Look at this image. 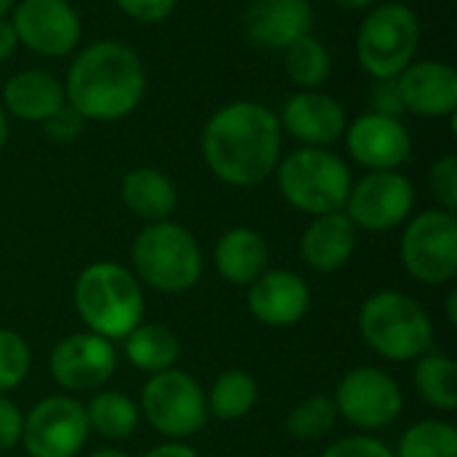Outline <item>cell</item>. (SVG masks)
Masks as SVG:
<instances>
[{"mask_svg": "<svg viewBox=\"0 0 457 457\" xmlns=\"http://www.w3.org/2000/svg\"><path fill=\"white\" fill-rule=\"evenodd\" d=\"M284 131L278 115L257 102L220 107L201 137L206 166L233 187H257L281 161Z\"/></svg>", "mask_w": 457, "mask_h": 457, "instance_id": "cell-1", "label": "cell"}, {"mask_svg": "<svg viewBox=\"0 0 457 457\" xmlns=\"http://www.w3.org/2000/svg\"><path fill=\"white\" fill-rule=\"evenodd\" d=\"M145 86L147 75L137 51L118 40H99L75 56L64 99L83 118L120 120L139 107Z\"/></svg>", "mask_w": 457, "mask_h": 457, "instance_id": "cell-2", "label": "cell"}, {"mask_svg": "<svg viewBox=\"0 0 457 457\" xmlns=\"http://www.w3.org/2000/svg\"><path fill=\"white\" fill-rule=\"evenodd\" d=\"M72 300L88 332L104 340H123L142 324L145 295L137 276L118 262H94L80 270Z\"/></svg>", "mask_w": 457, "mask_h": 457, "instance_id": "cell-3", "label": "cell"}, {"mask_svg": "<svg viewBox=\"0 0 457 457\" xmlns=\"http://www.w3.org/2000/svg\"><path fill=\"white\" fill-rule=\"evenodd\" d=\"M364 343L388 361H415L434 348V324L426 308L404 292H378L359 311Z\"/></svg>", "mask_w": 457, "mask_h": 457, "instance_id": "cell-4", "label": "cell"}, {"mask_svg": "<svg viewBox=\"0 0 457 457\" xmlns=\"http://www.w3.org/2000/svg\"><path fill=\"white\" fill-rule=\"evenodd\" d=\"M273 174L284 201L311 217L343 212L353 185L348 163L327 147L292 150Z\"/></svg>", "mask_w": 457, "mask_h": 457, "instance_id": "cell-5", "label": "cell"}, {"mask_svg": "<svg viewBox=\"0 0 457 457\" xmlns=\"http://www.w3.org/2000/svg\"><path fill=\"white\" fill-rule=\"evenodd\" d=\"M137 281L163 295L193 289L204 273V254L195 236L177 222H150L131 246Z\"/></svg>", "mask_w": 457, "mask_h": 457, "instance_id": "cell-6", "label": "cell"}, {"mask_svg": "<svg viewBox=\"0 0 457 457\" xmlns=\"http://www.w3.org/2000/svg\"><path fill=\"white\" fill-rule=\"evenodd\" d=\"M420 43V19L404 3L375 5L356 35V54L372 78H396L415 62Z\"/></svg>", "mask_w": 457, "mask_h": 457, "instance_id": "cell-7", "label": "cell"}, {"mask_svg": "<svg viewBox=\"0 0 457 457\" xmlns=\"http://www.w3.org/2000/svg\"><path fill=\"white\" fill-rule=\"evenodd\" d=\"M139 415L169 442H182L209 423L206 391L193 375L177 367L155 372L142 388Z\"/></svg>", "mask_w": 457, "mask_h": 457, "instance_id": "cell-8", "label": "cell"}, {"mask_svg": "<svg viewBox=\"0 0 457 457\" xmlns=\"http://www.w3.org/2000/svg\"><path fill=\"white\" fill-rule=\"evenodd\" d=\"M404 270L420 284H447L457 276L455 212L428 209L407 222L399 244Z\"/></svg>", "mask_w": 457, "mask_h": 457, "instance_id": "cell-9", "label": "cell"}, {"mask_svg": "<svg viewBox=\"0 0 457 457\" xmlns=\"http://www.w3.org/2000/svg\"><path fill=\"white\" fill-rule=\"evenodd\" d=\"M337 418L359 431H383L402 418L404 394L399 383L378 367H353L337 383L332 396Z\"/></svg>", "mask_w": 457, "mask_h": 457, "instance_id": "cell-10", "label": "cell"}, {"mask_svg": "<svg viewBox=\"0 0 457 457\" xmlns=\"http://www.w3.org/2000/svg\"><path fill=\"white\" fill-rule=\"evenodd\" d=\"M91 428L86 410L72 396H48L24 415L21 445L29 457H75Z\"/></svg>", "mask_w": 457, "mask_h": 457, "instance_id": "cell-11", "label": "cell"}, {"mask_svg": "<svg viewBox=\"0 0 457 457\" xmlns=\"http://www.w3.org/2000/svg\"><path fill=\"white\" fill-rule=\"evenodd\" d=\"M412 206H415V187L396 169V171H370L356 185H351L343 212L348 214L353 228L386 233L407 222Z\"/></svg>", "mask_w": 457, "mask_h": 457, "instance_id": "cell-12", "label": "cell"}, {"mask_svg": "<svg viewBox=\"0 0 457 457\" xmlns=\"http://www.w3.org/2000/svg\"><path fill=\"white\" fill-rule=\"evenodd\" d=\"M118 367V353L110 340L94 332H75L59 340L51 351L48 370L59 388L86 394L102 388Z\"/></svg>", "mask_w": 457, "mask_h": 457, "instance_id": "cell-13", "label": "cell"}, {"mask_svg": "<svg viewBox=\"0 0 457 457\" xmlns=\"http://www.w3.org/2000/svg\"><path fill=\"white\" fill-rule=\"evenodd\" d=\"M16 40L40 56H67L80 43V19L67 0H21L13 5Z\"/></svg>", "mask_w": 457, "mask_h": 457, "instance_id": "cell-14", "label": "cell"}, {"mask_svg": "<svg viewBox=\"0 0 457 457\" xmlns=\"http://www.w3.org/2000/svg\"><path fill=\"white\" fill-rule=\"evenodd\" d=\"M351 158L370 171H396L412 155V137L399 118L364 112L345 129Z\"/></svg>", "mask_w": 457, "mask_h": 457, "instance_id": "cell-15", "label": "cell"}, {"mask_svg": "<svg viewBox=\"0 0 457 457\" xmlns=\"http://www.w3.org/2000/svg\"><path fill=\"white\" fill-rule=\"evenodd\" d=\"M244 37L262 51H284L311 35L313 8L308 0H252L241 16Z\"/></svg>", "mask_w": 457, "mask_h": 457, "instance_id": "cell-16", "label": "cell"}, {"mask_svg": "<svg viewBox=\"0 0 457 457\" xmlns=\"http://www.w3.org/2000/svg\"><path fill=\"white\" fill-rule=\"evenodd\" d=\"M278 123L281 131L292 134L305 147H327L348 129L343 104L321 91H300L289 96L281 107Z\"/></svg>", "mask_w": 457, "mask_h": 457, "instance_id": "cell-17", "label": "cell"}, {"mask_svg": "<svg viewBox=\"0 0 457 457\" xmlns=\"http://www.w3.org/2000/svg\"><path fill=\"white\" fill-rule=\"evenodd\" d=\"M404 110L423 118L455 115L457 110V72L447 62H412L396 75Z\"/></svg>", "mask_w": 457, "mask_h": 457, "instance_id": "cell-18", "label": "cell"}, {"mask_svg": "<svg viewBox=\"0 0 457 457\" xmlns=\"http://www.w3.org/2000/svg\"><path fill=\"white\" fill-rule=\"evenodd\" d=\"M249 311L265 327H292L311 308V289L292 270H265L249 284Z\"/></svg>", "mask_w": 457, "mask_h": 457, "instance_id": "cell-19", "label": "cell"}, {"mask_svg": "<svg viewBox=\"0 0 457 457\" xmlns=\"http://www.w3.org/2000/svg\"><path fill=\"white\" fill-rule=\"evenodd\" d=\"M356 252V228L345 212H329L311 220L300 238L303 262L316 273H337Z\"/></svg>", "mask_w": 457, "mask_h": 457, "instance_id": "cell-20", "label": "cell"}, {"mask_svg": "<svg viewBox=\"0 0 457 457\" xmlns=\"http://www.w3.org/2000/svg\"><path fill=\"white\" fill-rule=\"evenodd\" d=\"M64 102V86L46 70H21L3 86V110L21 120L43 123Z\"/></svg>", "mask_w": 457, "mask_h": 457, "instance_id": "cell-21", "label": "cell"}, {"mask_svg": "<svg viewBox=\"0 0 457 457\" xmlns=\"http://www.w3.org/2000/svg\"><path fill=\"white\" fill-rule=\"evenodd\" d=\"M268 244L252 228H230L220 236L214 246L217 273L236 287H249L252 281H257L268 270Z\"/></svg>", "mask_w": 457, "mask_h": 457, "instance_id": "cell-22", "label": "cell"}, {"mask_svg": "<svg viewBox=\"0 0 457 457\" xmlns=\"http://www.w3.org/2000/svg\"><path fill=\"white\" fill-rule=\"evenodd\" d=\"M120 195H123V204L129 206V212H134L137 217H142L147 222H163L177 209L174 182L161 169H153V166L131 169L123 177Z\"/></svg>", "mask_w": 457, "mask_h": 457, "instance_id": "cell-23", "label": "cell"}, {"mask_svg": "<svg viewBox=\"0 0 457 457\" xmlns=\"http://www.w3.org/2000/svg\"><path fill=\"white\" fill-rule=\"evenodd\" d=\"M123 353L131 367L155 375L177 364L182 345L166 324H139L123 337Z\"/></svg>", "mask_w": 457, "mask_h": 457, "instance_id": "cell-24", "label": "cell"}, {"mask_svg": "<svg viewBox=\"0 0 457 457\" xmlns=\"http://www.w3.org/2000/svg\"><path fill=\"white\" fill-rule=\"evenodd\" d=\"M83 410H86L88 428L110 442L129 439L139 426L137 402L120 391H99L83 404Z\"/></svg>", "mask_w": 457, "mask_h": 457, "instance_id": "cell-25", "label": "cell"}, {"mask_svg": "<svg viewBox=\"0 0 457 457\" xmlns=\"http://www.w3.org/2000/svg\"><path fill=\"white\" fill-rule=\"evenodd\" d=\"M412 383L428 407L442 412H453L457 407V364L450 356L428 351L415 359Z\"/></svg>", "mask_w": 457, "mask_h": 457, "instance_id": "cell-26", "label": "cell"}, {"mask_svg": "<svg viewBox=\"0 0 457 457\" xmlns=\"http://www.w3.org/2000/svg\"><path fill=\"white\" fill-rule=\"evenodd\" d=\"M254 404H257V380L244 370L222 372L206 394L209 418H217L222 423L246 418Z\"/></svg>", "mask_w": 457, "mask_h": 457, "instance_id": "cell-27", "label": "cell"}, {"mask_svg": "<svg viewBox=\"0 0 457 457\" xmlns=\"http://www.w3.org/2000/svg\"><path fill=\"white\" fill-rule=\"evenodd\" d=\"M281 54H284V72L295 86H300L305 91H316L319 86L327 83V78L332 72V56L324 48V43L316 40L313 35L295 40Z\"/></svg>", "mask_w": 457, "mask_h": 457, "instance_id": "cell-28", "label": "cell"}, {"mask_svg": "<svg viewBox=\"0 0 457 457\" xmlns=\"http://www.w3.org/2000/svg\"><path fill=\"white\" fill-rule=\"evenodd\" d=\"M396 457H457L455 426L445 420H420L410 426L396 447Z\"/></svg>", "mask_w": 457, "mask_h": 457, "instance_id": "cell-29", "label": "cell"}, {"mask_svg": "<svg viewBox=\"0 0 457 457\" xmlns=\"http://www.w3.org/2000/svg\"><path fill=\"white\" fill-rule=\"evenodd\" d=\"M337 423V407L332 396L316 394L303 399L287 418V431L297 442H319Z\"/></svg>", "mask_w": 457, "mask_h": 457, "instance_id": "cell-30", "label": "cell"}, {"mask_svg": "<svg viewBox=\"0 0 457 457\" xmlns=\"http://www.w3.org/2000/svg\"><path fill=\"white\" fill-rule=\"evenodd\" d=\"M32 367V353L27 340L13 332L0 327V394H8L24 383Z\"/></svg>", "mask_w": 457, "mask_h": 457, "instance_id": "cell-31", "label": "cell"}, {"mask_svg": "<svg viewBox=\"0 0 457 457\" xmlns=\"http://www.w3.org/2000/svg\"><path fill=\"white\" fill-rule=\"evenodd\" d=\"M428 185L431 193L439 204V209L445 212H455L457 209V158L455 155H445L439 158L431 171H428Z\"/></svg>", "mask_w": 457, "mask_h": 457, "instance_id": "cell-32", "label": "cell"}, {"mask_svg": "<svg viewBox=\"0 0 457 457\" xmlns=\"http://www.w3.org/2000/svg\"><path fill=\"white\" fill-rule=\"evenodd\" d=\"M367 104H370V112H375V115L402 118V112H407L396 78H375V83L367 91Z\"/></svg>", "mask_w": 457, "mask_h": 457, "instance_id": "cell-33", "label": "cell"}, {"mask_svg": "<svg viewBox=\"0 0 457 457\" xmlns=\"http://www.w3.org/2000/svg\"><path fill=\"white\" fill-rule=\"evenodd\" d=\"M321 457H396L394 455V450L386 445V442H380V439H375V436H364V434H359V436H345V439H337V442H332Z\"/></svg>", "mask_w": 457, "mask_h": 457, "instance_id": "cell-34", "label": "cell"}, {"mask_svg": "<svg viewBox=\"0 0 457 457\" xmlns=\"http://www.w3.org/2000/svg\"><path fill=\"white\" fill-rule=\"evenodd\" d=\"M83 120H86V118H83L75 107H70V104L64 102L54 115H48V118L43 120V131H46V137L54 139V142H72V139L80 137Z\"/></svg>", "mask_w": 457, "mask_h": 457, "instance_id": "cell-35", "label": "cell"}, {"mask_svg": "<svg viewBox=\"0 0 457 457\" xmlns=\"http://www.w3.org/2000/svg\"><path fill=\"white\" fill-rule=\"evenodd\" d=\"M115 3L126 16L142 24H158L169 19L177 8V0H115Z\"/></svg>", "mask_w": 457, "mask_h": 457, "instance_id": "cell-36", "label": "cell"}, {"mask_svg": "<svg viewBox=\"0 0 457 457\" xmlns=\"http://www.w3.org/2000/svg\"><path fill=\"white\" fill-rule=\"evenodd\" d=\"M24 412L5 396H0V453L16 447L21 442Z\"/></svg>", "mask_w": 457, "mask_h": 457, "instance_id": "cell-37", "label": "cell"}, {"mask_svg": "<svg viewBox=\"0 0 457 457\" xmlns=\"http://www.w3.org/2000/svg\"><path fill=\"white\" fill-rule=\"evenodd\" d=\"M145 457H201L190 445H182V442H163L158 447H153Z\"/></svg>", "mask_w": 457, "mask_h": 457, "instance_id": "cell-38", "label": "cell"}, {"mask_svg": "<svg viewBox=\"0 0 457 457\" xmlns=\"http://www.w3.org/2000/svg\"><path fill=\"white\" fill-rule=\"evenodd\" d=\"M19 40H16V32L11 27L8 19H0V62H5L13 51H16Z\"/></svg>", "mask_w": 457, "mask_h": 457, "instance_id": "cell-39", "label": "cell"}, {"mask_svg": "<svg viewBox=\"0 0 457 457\" xmlns=\"http://www.w3.org/2000/svg\"><path fill=\"white\" fill-rule=\"evenodd\" d=\"M335 5L340 8H351V11H361V8H370L375 0H332Z\"/></svg>", "mask_w": 457, "mask_h": 457, "instance_id": "cell-40", "label": "cell"}, {"mask_svg": "<svg viewBox=\"0 0 457 457\" xmlns=\"http://www.w3.org/2000/svg\"><path fill=\"white\" fill-rule=\"evenodd\" d=\"M447 319H450V324H457V292L453 289L450 295H447Z\"/></svg>", "mask_w": 457, "mask_h": 457, "instance_id": "cell-41", "label": "cell"}, {"mask_svg": "<svg viewBox=\"0 0 457 457\" xmlns=\"http://www.w3.org/2000/svg\"><path fill=\"white\" fill-rule=\"evenodd\" d=\"M5 145H8V118H5L3 104H0V153H3Z\"/></svg>", "mask_w": 457, "mask_h": 457, "instance_id": "cell-42", "label": "cell"}, {"mask_svg": "<svg viewBox=\"0 0 457 457\" xmlns=\"http://www.w3.org/2000/svg\"><path fill=\"white\" fill-rule=\"evenodd\" d=\"M88 457H129L123 450H115V447H102V450H94Z\"/></svg>", "mask_w": 457, "mask_h": 457, "instance_id": "cell-43", "label": "cell"}, {"mask_svg": "<svg viewBox=\"0 0 457 457\" xmlns=\"http://www.w3.org/2000/svg\"><path fill=\"white\" fill-rule=\"evenodd\" d=\"M13 5H16V0H0V19H5L8 11H13Z\"/></svg>", "mask_w": 457, "mask_h": 457, "instance_id": "cell-44", "label": "cell"}]
</instances>
